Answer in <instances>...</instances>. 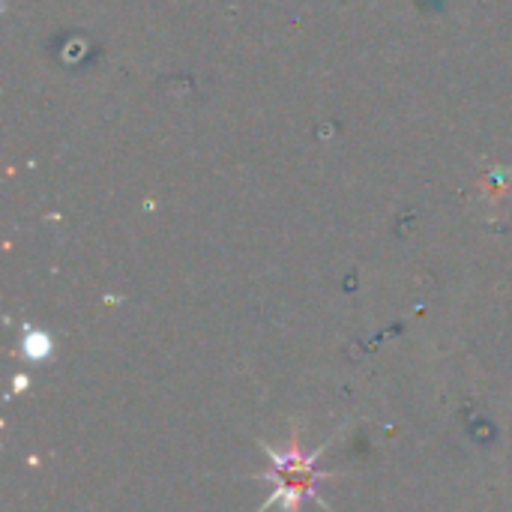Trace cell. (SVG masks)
Here are the masks:
<instances>
[{
  "label": "cell",
  "mask_w": 512,
  "mask_h": 512,
  "mask_svg": "<svg viewBox=\"0 0 512 512\" xmlns=\"http://www.w3.org/2000/svg\"><path fill=\"white\" fill-rule=\"evenodd\" d=\"M309 465H312V459H306L303 465H297L294 459H288V462H279V468H276V474L285 477V483L279 486L276 495H285L291 510H297V498H300V495H309V489L315 486V483H312V480H315V471H312Z\"/></svg>",
  "instance_id": "obj_1"
}]
</instances>
